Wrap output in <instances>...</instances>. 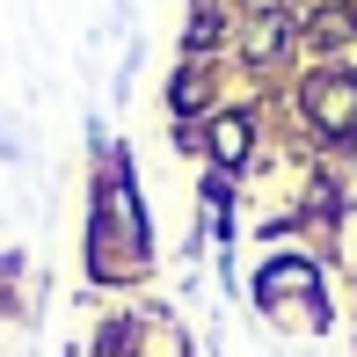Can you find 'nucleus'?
I'll return each instance as SVG.
<instances>
[{"label":"nucleus","mask_w":357,"mask_h":357,"mask_svg":"<svg viewBox=\"0 0 357 357\" xmlns=\"http://www.w3.org/2000/svg\"><path fill=\"white\" fill-rule=\"evenodd\" d=\"M255 306H263L270 321H299V328H328V291H321V270L306 263V255H270L263 270H255Z\"/></svg>","instance_id":"f257e3e1"},{"label":"nucleus","mask_w":357,"mask_h":357,"mask_svg":"<svg viewBox=\"0 0 357 357\" xmlns=\"http://www.w3.org/2000/svg\"><path fill=\"white\" fill-rule=\"evenodd\" d=\"M146 263H153L146 234H124L117 219H88V278L95 284H132V278H146Z\"/></svg>","instance_id":"f03ea898"},{"label":"nucleus","mask_w":357,"mask_h":357,"mask_svg":"<svg viewBox=\"0 0 357 357\" xmlns=\"http://www.w3.org/2000/svg\"><path fill=\"white\" fill-rule=\"evenodd\" d=\"M299 102L321 139H357V73H314Z\"/></svg>","instance_id":"7ed1b4c3"},{"label":"nucleus","mask_w":357,"mask_h":357,"mask_svg":"<svg viewBox=\"0 0 357 357\" xmlns=\"http://www.w3.org/2000/svg\"><path fill=\"white\" fill-rule=\"evenodd\" d=\"M204 146H212V168L219 175L241 168V160L255 153V117H248V109H219V117L204 124Z\"/></svg>","instance_id":"20e7f679"},{"label":"nucleus","mask_w":357,"mask_h":357,"mask_svg":"<svg viewBox=\"0 0 357 357\" xmlns=\"http://www.w3.org/2000/svg\"><path fill=\"white\" fill-rule=\"evenodd\" d=\"M212 102V73L204 66H183L168 80V109H175V124H197V109Z\"/></svg>","instance_id":"39448f33"},{"label":"nucleus","mask_w":357,"mask_h":357,"mask_svg":"<svg viewBox=\"0 0 357 357\" xmlns=\"http://www.w3.org/2000/svg\"><path fill=\"white\" fill-rule=\"evenodd\" d=\"M8 278H15V255H0V314H8Z\"/></svg>","instance_id":"423d86ee"}]
</instances>
